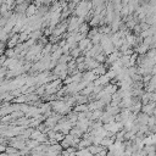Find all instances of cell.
Here are the masks:
<instances>
[{
  "instance_id": "8fae6325",
  "label": "cell",
  "mask_w": 156,
  "mask_h": 156,
  "mask_svg": "<svg viewBox=\"0 0 156 156\" xmlns=\"http://www.w3.org/2000/svg\"><path fill=\"white\" fill-rule=\"evenodd\" d=\"M151 95H152V93H150V91H146V90H145V93L140 96V101H141V104H143V105L149 104V102L151 101Z\"/></svg>"
},
{
  "instance_id": "44dd1931",
  "label": "cell",
  "mask_w": 156,
  "mask_h": 156,
  "mask_svg": "<svg viewBox=\"0 0 156 156\" xmlns=\"http://www.w3.org/2000/svg\"><path fill=\"white\" fill-rule=\"evenodd\" d=\"M102 33H100V32H98L95 35H93L90 39H91V43L93 44H100L101 43V39H102Z\"/></svg>"
},
{
  "instance_id": "e0dca14e",
  "label": "cell",
  "mask_w": 156,
  "mask_h": 156,
  "mask_svg": "<svg viewBox=\"0 0 156 156\" xmlns=\"http://www.w3.org/2000/svg\"><path fill=\"white\" fill-rule=\"evenodd\" d=\"M26 144H27V146H28L30 150H33V149H35L37 146L40 145V143H39L38 140H35V139H27V140H26Z\"/></svg>"
},
{
  "instance_id": "7a4b0ae2",
  "label": "cell",
  "mask_w": 156,
  "mask_h": 156,
  "mask_svg": "<svg viewBox=\"0 0 156 156\" xmlns=\"http://www.w3.org/2000/svg\"><path fill=\"white\" fill-rule=\"evenodd\" d=\"M155 107H156V102L150 101L149 104L143 105V107H141V112L147 113L149 116H151V115H154V110H155Z\"/></svg>"
},
{
  "instance_id": "83f0119b",
  "label": "cell",
  "mask_w": 156,
  "mask_h": 156,
  "mask_svg": "<svg viewBox=\"0 0 156 156\" xmlns=\"http://www.w3.org/2000/svg\"><path fill=\"white\" fill-rule=\"evenodd\" d=\"M44 1H45V0H34L33 2H34V4H37L38 6H40V5H43V4H44Z\"/></svg>"
},
{
  "instance_id": "5bb4252c",
  "label": "cell",
  "mask_w": 156,
  "mask_h": 156,
  "mask_svg": "<svg viewBox=\"0 0 156 156\" xmlns=\"http://www.w3.org/2000/svg\"><path fill=\"white\" fill-rule=\"evenodd\" d=\"M28 5H29V2H24V4H21V5H16L15 12H16V13H26V10H27Z\"/></svg>"
},
{
  "instance_id": "ffe728a7",
  "label": "cell",
  "mask_w": 156,
  "mask_h": 156,
  "mask_svg": "<svg viewBox=\"0 0 156 156\" xmlns=\"http://www.w3.org/2000/svg\"><path fill=\"white\" fill-rule=\"evenodd\" d=\"M69 134H72V135H74V136H83V134H84V132L80 129V128H78L77 126H74L72 129H71V132H69Z\"/></svg>"
},
{
  "instance_id": "8992f818",
  "label": "cell",
  "mask_w": 156,
  "mask_h": 156,
  "mask_svg": "<svg viewBox=\"0 0 156 156\" xmlns=\"http://www.w3.org/2000/svg\"><path fill=\"white\" fill-rule=\"evenodd\" d=\"M149 115L147 113H144V112H139L138 113V118H136V123H139V124H147V122H149Z\"/></svg>"
},
{
  "instance_id": "603a6c76",
  "label": "cell",
  "mask_w": 156,
  "mask_h": 156,
  "mask_svg": "<svg viewBox=\"0 0 156 156\" xmlns=\"http://www.w3.org/2000/svg\"><path fill=\"white\" fill-rule=\"evenodd\" d=\"M63 55V51H62V48H60L58 50H56V51H54V52H51V58L52 60H60V57Z\"/></svg>"
},
{
  "instance_id": "484cf974",
  "label": "cell",
  "mask_w": 156,
  "mask_h": 156,
  "mask_svg": "<svg viewBox=\"0 0 156 156\" xmlns=\"http://www.w3.org/2000/svg\"><path fill=\"white\" fill-rule=\"evenodd\" d=\"M147 126H149V127H154V126H156V116H155V115H151V116L149 117Z\"/></svg>"
},
{
  "instance_id": "ba28073f",
  "label": "cell",
  "mask_w": 156,
  "mask_h": 156,
  "mask_svg": "<svg viewBox=\"0 0 156 156\" xmlns=\"http://www.w3.org/2000/svg\"><path fill=\"white\" fill-rule=\"evenodd\" d=\"M94 88H95V84H94V82H90L79 94H82V95H85V96H89L90 94H93V91H94Z\"/></svg>"
},
{
  "instance_id": "4316f807",
  "label": "cell",
  "mask_w": 156,
  "mask_h": 156,
  "mask_svg": "<svg viewBox=\"0 0 156 156\" xmlns=\"http://www.w3.org/2000/svg\"><path fill=\"white\" fill-rule=\"evenodd\" d=\"M7 146H9V145H6V144H1V145H0V151H1V152H6Z\"/></svg>"
},
{
  "instance_id": "2e32d148",
  "label": "cell",
  "mask_w": 156,
  "mask_h": 156,
  "mask_svg": "<svg viewBox=\"0 0 156 156\" xmlns=\"http://www.w3.org/2000/svg\"><path fill=\"white\" fill-rule=\"evenodd\" d=\"M119 60H121L123 67H127V68L130 67V55H122L119 57Z\"/></svg>"
},
{
  "instance_id": "9a60e30c",
  "label": "cell",
  "mask_w": 156,
  "mask_h": 156,
  "mask_svg": "<svg viewBox=\"0 0 156 156\" xmlns=\"http://www.w3.org/2000/svg\"><path fill=\"white\" fill-rule=\"evenodd\" d=\"M73 110L76 112H84V111H89V105L88 104H77Z\"/></svg>"
},
{
  "instance_id": "52a82bcc",
  "label": "cell",
  "mask_w": 156,
  "mask_h": 156,
  "mask_svg": "<svg viewBox=\"0 0 156 156\" xmlns=\"http://www.w3.org/2000/svg\"><path fill=\"white\" fill-rule=\"evenodd\" d=\"M68 69V65L67 63H57V66L52 69V73L54 74H56V76H58L61 72H63V71H67Z\"/></svg>"
},
{
  "instance_id": "9c48e42d",
  "label": "cell",
  "mask_w": 156,
  "mask_h": 156,
  "mask_svg": "<svg viewBox=\"0 0 156 156\" xmlns=\"http://www.w3.org/2000/svg\"><path fill=\"white\" fill-rule=\"evenodd\" d=\"M88 149H89V151H90L93 155H96V154H99L101 150H104V149H105V146H104V145H101V144H100V145L91 144V145H90Z\"/></svg>"
},
{
  "instance_id": "6da1fadb",
  "label": "cell",
  "mask_w": 156,
  "mask_h": 156,
  "mask_svg": "<svg viewBox=\"0 0 156 156\" xmlns=\"http://www.w3.org/2000/svg\"><path fill=\"white\" fill-rule=\"evenodd\" d=\"M98 77H99V76H98L93 69H88V71L83 72V80H85V82H88V83L94 82Z\"/></svg>"
},
{
  "instance_id": "f1b7e54d",
  "label": "cell",
  "mask_w": 156,
  "mask_h": 156,
  "mask_svg": "<svg viewBox=\"0 0 156 156\" xmlns=\"http://www.w3.org/2000/svg\"><path fill=\"white\" fill-rule=\"evenodd\" d=\"M151 101H154V102H156V90L152 93V95H151Z\"/></svg>"
},
{
  "instance_id": "5b68a950",
  "label": "cell",
  "mask_w": 156,
  "mask_h": 156,
  "mask_svg": "<svg viewBox=\"0 0 156 156\" xmlns=\"http://www.w3.org/2000/svg\"><path fill=\"white\" fill-rule=\"evenodd\" d=\"M90 43H91V39L88 38V37H85V38H83V39L78 43V48L84 52V51H87V49H88V46H89Z\"/></svg>"
},
{
  "instance_id": "4fadbf2b",
  "label": "cell",
  "mask_w": 156,
  "mask_h": 156,
  "mask_svg": "<svg viewBox=\"0 0 156 156\" xmlns=\"http://www.w3.org/2000/svg\"><path fill=\"white\" fill-rule=\"evenodd\" d=\"M102 113H104V110H101V108L94 110V111H91V117H90V119H91V121H98V119L101 118Z\"/></svg>"
},
{
  "instance_id": "277c9868",
  "label": "cell",
  "mask_w": 156,
  "mask_h": 156,
  "mask_svg": "<svg viewBox=\"0 0 156 156\" xmlns=\"http://www.w3.org/2000/svg\"><path fill=\"white\" fill-rule=\"evenodd\" d=\"M149 49H150L149 45H146V44H144V43H140L138 46L134 48V51L138 52L139 55H146V52L149 51Z\"/></svg>"
},
{
  "instance_id": "d6986e66",
  "label": "cell",
  "mask_w": 156,
  "mask_h": 156,
  "mask_svg": "<svg viewBox=\"0 0 156 156\" xmlns=\"http://www.w3.org/2000/svg\"><path fill=\"white\" fill-rule=\"evenodd\" d=\"M2 54H5V55H6V57H9V58H12V57H16V58H17V55H16L15 48H13V49H12V48H6V50H5Z\"/></svg>"
},
{
  "instance_id": "cb8c5ba5",
  "label": "cell",
  "mask_w": 156,
  "mask_h": 156,
  "mask_svg": "<svg viewBox=\"0 0 156 156\" xmlns=\"http://www.w3.org/2000/svg\"><path fill=\"white\" fill-rule=\"evenodd\" d=\"M71 60H73V57H72L69 54H63V55L60 57L58 62H60V63H68Z\"/></svg>"
},
{
  "instance_id": "f546056e",
  "label": "cell",
  "mask_w": 156,
  "mask_h": 156,
  "mask_svg": "<svg viewBox=\"0 0 156 156\" xmlns=\"http://www.w3.org/2000/svg\"><path fill=\"white\" fill-rule=\"evenodd\" d=\"M26 1H27V2H29V4H30V2H33V1H34V0H26Z\"/></svg>"
},
{
  "instance_id": "7c38bea8",
  "label": "cell",
  "mask_w": 156,
  "mask_h": 156,
  "mask_svg": "<svg viewBox=\"0 0 156 156\" xmlns=\"http://www.w3.org/2000/svg\"><path fill=\"white\" fill-rule=\"evenodd\" d=\"M91 144H93V141H91L90 139H88V138H82L80 141H79V144H78V150H79V149H84V147H89Z\"/></svg>"
},
{
  "instance_id": "7402d4cb",
  "label": "cell",
  "mask_w": 156,
  "mask_h": 156,
  "mask_svg": "<svg viewBox=\"0 0 156 156\" xmlns=\"http://www.w3.org/2000/svg\"><path fill=\"white\" fill-rule=\"evenodd\" d=\"M69 55H71L73 58H77V57H79L80 55H83V51H82V50H80V49L77 46L76 49H72V50H71Z\"/></svg>"
},
{
  "instance_id": "ac0fdd59",
  "label": "cell",
  "mask_w": 156,
  "mask_h": 156,
  "mask_svg": "<svg viewBox=\"0 0 156 156\" xmlns=\"http://www.w3.org/2000/svg\"><path fill=\"white\" fill-rule=\"evenodd\" d=\"M90 30V24L89 22H84L79 28H78V33H84V34H88V32Z\"/></svg>"
},
{
  "instance_id": "30bf717a",
  "label": "cell",
  "mask_w": 156,
  "mask_h": 156,
  "mask_svg": "<svg viewBox=\"0 0 156 156\" xmlns=\"http://www.w3.org/2000/svg\"><path fill=\"white\" fill-rule=\"evenodd\" d=\"M29 37H30L32 39H35V40L38 41V40H39L41 37H44V30H43V29H37V30H33V32H30Z\"/></svg>"
},
{
  "instance_id": "3957f363",
  "label": "cell",
  "mask_w": 156,
  "mask_h": 156,
  "mask_svg": "<svg viewBox=\"0 0 156 156\" xmlns=\"http://www.w3.org/2000/svg\"><path fill=\"white\" fill-rule=\"evenodd\" d=\"M38 5L37 4H34V2H30L29 5H28V7H27V10H26V16L27 17H32V16H34L37 12H38Z\"/></svg>"
},
{
  "instance_id": "4dcf8cb0",
  "label": "cell",
  "mask_w": 156,
  "mask_h": 156,
  "mask_svg": "<svg viewBox=\"0 0 156 156\" xmlns=\"http://www.w3.org/2000/svg\"><path fill=\"white\" fill-rule=\"evenodd\" d=\"M54 1H58V0H54Z\"/></svg>"
},
{
  "instance_id": "d4e9b609",
  "label": "cell",
  "mask_w": 156,
  "mask_h": 156,
  "mask_svg": "<svg viewBox=\"0 0 156 156\" xmlns=\"http://www.w3.org/2000/svg\"><path fill=\"white\" fill-rule=\"evenodd\" d=\"M106 58H107V56H106L104 52H101V54H99V55L95 56V60H96L99 63H105V62H106Z\"/></svg>"
}]
</instances>
